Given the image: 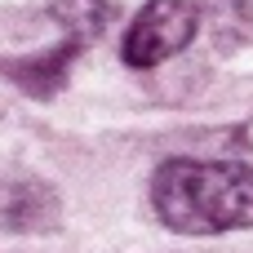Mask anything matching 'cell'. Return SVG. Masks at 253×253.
<instances>
[{"mask_svg": "<svg viewBox=\"0 0 253 253\" xmlns=\"http://www.w3.org/2000/svg\"><path fill=\"white\" fill-rule=\"evenodd\" d=\"M151 209L178 236H222L253 227V165L165 160L151 178Z\"/></svg>", "mask_w": 253, "mask_h": 253, "instance_id": "cell-1", "label": "cell"}, {"mask_svg": "<svg viewBox=\"0 0 253 253\" xmlns=\"http://www.w3.org/2000/svg\"><path fill=\"white\" fill-rule=\"evenodd\" d=\"M200 31V9L191 0H147L120 40V58L138 71H151L182 53Z\"/></svg>", "mask_w": 253, "mask_h": 253, "instance_id": "cell-2", "label": "cell"}, {"mask_svg": "<svg viewBox=\"0 0 253 253\" xmlns=\"http://www.w3.org/2000/svg\"><path fill=\"white\" fill-rule=\"evenodd\" d=\"M58 218H62V200H58V191L49 182L22 178V182H4L0 187V227L44 236V231L58 227Z\"/></svg>", "mask_w": 253, "mask_h": 253, "instance_id": "cell-3", "label": "cell"}, {"mask_svg": "<svg viewBox=\"0 0 253 253\" xmlns=\"http://www.w3.org/2000/svg\"><path fill=\"white\" fill-rule=\"evenodd\" d=\"M76 49H80V44L62 40V44H53V49H44V53H36V58H13V62H0V71L18 84L22 93L49 98V93H58V89L67 84V71H71Z\"/></svg>", "mask_w": 253, "mask_h": 253, "instance_id": "cell-4", "label": "cell"}, {"mask_svg": "<svg viewBox=\"0 0 253 253\" xmlns=\"http://www.w3.org/2000/svg\"><path fill=\"white\" fill-rule=\"evenodd\" d=\"M53 18H58V27L67 31L71 44H89L107 31L111 4L107 0H53Z\"/></svg>", "mask_w": 253, "mask_h": 253, "instance_id": "cell-5", "label": "cell"}, {"mask_svg": "<svg viewBox=\"0 0 253 253\" xmlns=\"http://www.w3.org/2000/svg\"><path fill=\"white\" fill-rule=\"evenodd\" d=\"M236 142H240V147H245V151L253 156V120H245V125H240V133H236Z\"/></svg>", "mask_w": 253, "mask_h": 253, "instance_id": "cell-6", "label": "cell"}]
</instances>
